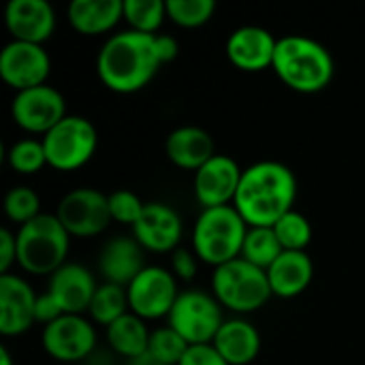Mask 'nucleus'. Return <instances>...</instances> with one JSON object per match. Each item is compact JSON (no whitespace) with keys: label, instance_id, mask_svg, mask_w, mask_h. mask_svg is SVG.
Segmentation results:
<instances>
[{"label":"nucleus","instance_id":"nucleus-1","mask_svg":"<svg viewBox=\"0 0 365 365\" xmlns=\"http://www.w3.org/2000/svg\"><path fill=\"white\" fill-rule=\"evenodd\" d=\"M297 199V180L291 167L278 160H259L244 169L233 207L248 227H274Z\"/></svg>","mask_w":365,"mask_h":365},{"label":"nucleus","instance_id":"nucleus-2","mask_svg":"<svg viewBox=\"0 0 365 365\" xmlns=\"http://www.w3.org/2000/svg\"><path fill=\"white\" fill-rule=\"evenodd\" d=\"M160 66L154 34H141L130 28L111 34L96 56L98 79L115 94L143 90L156 77Z\"/></svg>","mask_w":365,"mask_h":365},{"label":"nucleus","instance_id":"nucleus-3","mask_svg":"<svg viewBox=\"0 0 365 365\" xmlns=\"http://www.w3.org/2000/svg\"><path fill=\"white\" fill-rule=\"evenodd\" d=\"M272 68L287 88L299 94L323 92L336 73L329 49L323 43L302 34L278 38Z\"/></svg>","mask_w":365,"mask_h":365},{"label":"nucleus","instance_id":"nucleus-4","mask_svg":"<svg viewBox=\"0 0 365 365\" xmlns=\"http://www.w3.org/2000/svg\"><path fill=\"white\" fill-rule=\"evenodd\" d=\"M248 229L233 205L203 210L192 229V252L216 269L242 257Z\"/></svg>","mask_w":365,"mask_h":365},{"label":"nucleus","instance_id":"nucleus-5","mask_svg":"<svg viewBox=\"0 0 365 365\" xmlns=\"http://www.w3.org/2000/svg\"><path fill=\"white\" fill-rule=\"evenodd\" d=\"M17 265L34 276H51L66 263L71 235L53 214H41L28 225L19 227Z\"/></svg>","mask_w":365,"mask_h":365},{"label":"nucleus","instance_id":"nucleus-6","mask_svg":"<svg viewBox=\"0 0 365 365\" xmlns=\"http://www.w3.org/2000/svg\"><path fill=\"white\" fill-rule=\"evenodd\" d=\"M212 295L218 304L235 314H252L274 297L267 272L244 261L242 257L214 269Z\"/></svg>","mask_w":365,"mask_h":365},{"label":"nucleus","instance_id":"nucleus-7","mask_svg":"<svg viewBox=\"0 0 365 365\" xmlns=\"http://www.w3.org/2000/svg\"><path fill=\"white\" fill-rule=\"evenodd\" d=\"M43 148L51 169L77 171L92 160L98 148V133L88 118L68 113L43 137Z\"/></svg>","mask_w":365,"mask_h":365},{"label":"nucleus","instance_id":"nucleus-8","mask_svg":"<svg viewBox=\"0 0 365 365\" xmlns=\"http://www.w3.org/2000/svg\"><path fill=\"white\" fill-rule=\"evenodd\" d=\"M167 325L175 329L190 346L212 344L222 327V306L218 299L201 289L182 291L167 317Z\"/></svg>","mask_w":365,"mask_h":365},{"label":"nucleus","instance_id":"nucleus-9","mask_svg":"<svg viewBox=\"0 0 365 365\" xmlns=\"http://www.w3.org/2000/svg\"><path fill=\"white\" fill-rule=\"evenodd\" d=\"M56 216L71 237H96L111 225L109 195L86 186L75 188L60 199Z\"/></svg>","mask_w":365,"mask_h":365},{"label":"nucleus","instance_id":"nucleus-10","mask_svg":"<svg viewBox=\"0 0 365 365\" xmlns=\"http://www.w3.org/2000/svg\"><path fill=\"white\" fill-rule=\"evenodd\" d=\"M130 312L143 321H156L169 317L180 291L178 278L171 269L158 265H145V269L126 287Z\"/></svg>","mask_w":365,"mask_h":365},{"label":"nucleus","instance_id":"nucleus-11","mask_svg":"<svg viewBox=\"0 0 365 365\" xmlns=\"http://www.w3.org/2000/svg\"><path fill=\"white\" fill-rule=\"evenodd\" d=\"M66 101L60 90L45 83L24 92H15L11 101L13 122L32 135H47L56 124L66 118Z\"/></svg>","mask_w":365,"mask_h":365},{"label":"nucleus","instance_id":"nucleus-12","mask_svg":"<svg viewBox=\"0 0 365 365\" xmlns=\"http://www.w3.org/2000/svg\"><path fill=\"white\" fill-rule=\"evenodd\" d=\"M41 344L51 359L60 364H77L92 355L96 346V329L83 314H64L43 327Z\"/></svg>","mask_w":365,"mask_h":365},{"label":"nucleus","instance_id":"nucleus-13","mask_svg":"<svg viewBox=\"0 0 365 365\" xmlns=\"http://www.w3.org/2000/svg\"><path fill=\"white\" fill-rule=\"evenodd\" d=\"M51 60L43 45L11 41L0 51V77L15 92L47 83Z\"/></svg>","mask_w":365,"mask_h":365},{"label":"nucleus","instance_id":"nucleus-14","mask_svg":"<svg viewBox=\"0 0 365 365\" xmlns=\"http://www.w3.org/2000/svg\"><path fill=\"white\" fill-rule=\"evenodd\" d=\"M184 235V225L180 214L160 201H150L143 207V214L133 225V237L150 252H175Z\"/></svg>","mask_w":365,"mask_h":365},{"label":"nucleus","instance_id":"nucleus-15","mask_svg":"<svg viewBox=\"0 0 365 365\" xmlns=\"http://www.w3.org/2000/svg\"><path fill=\"white\" fill-rule=\"evenodd\" d=\"M244 169L235 158L216 154L195 173V197L203 210L233 205Z\"/></svg>","mask_w":365,"mask_h":365},{"label":"nucleus","instance_id":"nucleus-16","mask_svg":"<svg viewBox=\"0 0 365 365\" xmlns=\"http://www.w3.org/2000/svg\"><path fill=\"white\" fill-rule=\"evenodd\" d=\"M278 38L261 26L235 28L227 38L229 62L244 73H261L274 66Z\"/></svg>","mask_w":365,"mask_h":365},{"label":"nucleus","instance_id":"nucleus-17","mask_svg":"<svg viewBox=\"0 0 365 365\" xmlns=\"http://www.w3.org/2000/svg\"><path fill=\"white\" fill-rule=\"evenodd\" d=\"M4 26L13 41L43 45L53 36L56 11L47 0H11L4 9Z\"/></svg>","mask_w":365,"mask_h":365},{"label":"nucleus","instance_id":"nucleus-18","mask_svg":"<svg viewBox=\"0 0 365 365\" xmlns=\"http://www.w3.org/2000/svg\"><path fill=\"white\" fill-rule=\"evenodd\" d=\"M36 297L32 287L15 274L0 276V334L4 338L26 334L34 323Z\"/></svg>","mask_w":365,"mask_h":365},{"label":"nucleus","instance_id":"nucleus-19","mask_svg":"<svg viewBox=\"0 0 365 365\" xmlns=\"http://www.w3.org/2000/svg\"><path fill=\"white\" fill-rule=\"evenodd\" d=\"M98 284L90 269L79 263H64L58 272L49 276L47 291L60 304L64 314H83L88 312L92 297Z\"/></svg>","mask_w":365,"mask_h":365},{"label":"nucleus","instance_id":"nucleus-20","mask_svg":"<svg viewBox=\"0 0 365 365\" xmlns=\"http://www.w3.org/2000/svg\"><path fill=\"white\" fill-rule=\"evenodd\" d=\"M98 269L105 282L128 287L145 269L141 244L135 237H126V235L109 240L101 250Z\"/></svg>","mask_w":365,"mask_h":365},{"label":"nucleus","instance_id":"nucleus-21","mask_svg":"<svg viewBox=\"0 0 365 365\" xmlns=\"http://www.w3.org/2000/svg\"><path fill=\"white\" fill-rule=\"evenodd\" d=\"M165 154L178 169L197 173L207 160L216 156V148L212 135L205 128L180 126L167 135Z\"/></svg>","mask_w":365,"mask_h":365},{"label":"nucleus","instance_id":"nucleus-22","mask_svg":"<svg viewBox=\"0 0 365 365\" xmlns=\"http://www.w3.org/2000/svg\"><path fill=\"white\" fill-rule=\"evenodd\" d=\"M212 346L229 365H250L261 353V334L242 317L229 319L218 329Z\"/></svg>","mask_w":365,"mask_h":365},{"label":"nucleus","instance_id":"nucleus-23","mask_svg":"<svg viewBox=\"0 0 365 365\" xmlns=\"http://www.w3.org/2000/svg\"><path fill=\"white\" fill-rule=\"evenodd\" d=\"M314 278V263L308 252H291L284 250L276 263L267 269V280L272 293L280 299H293L308 291Z\"/></svg>","mask_w":365,"mask_h":365},{"label":"nucleus","instance_id":"nucleus-24","mask_svg":"<svg viewBox=\"0 0 365 365\" xmlns=\"http://www.w3.org/2000/svg\"><path fill=\"white\" fill-rule=\"evenodd\" d=\"M66 13L75 32L98 36L111 32L124 19V0H73Z\"/></svg>","mask_w":365,"mask_h":365},{"label":"nucleus","instance_id":"nucleus-25","mask_svg":"<svg viewBox=\"0 0 365 365\" xmlns=\"http://www.w3.org/2000/svg\"><path fill=\"white\" fill-rule=\"evenodd\" d=\"M105 334H107L109 346L118 355L126 357L128 361L130 359H137V357H141V355L148 353L150 336H152V331L148 329L145 321L139 319L133 312H128L122 319H118L115 323H111L105 329Z\"/></svg>","mask_w":365,"mask_h":365},{"label":"nucleus","instance_id":"nucleus-26","mask_svg":"<svg viewBox=\"0 0 365 365\" xmlns=\"http://www.w3.org/2000/svg\"><path fill=\"white\" fill-rule=\"evenodd\" d=\"M128 312H130V306H128L126 287L111 284V282L98 284V289L92 297V304L88 308V314L94 323H98L107 329L111 323H115L118 319H122Z\"/></svg>","mask_w":365,"mask_h":365},{"label":"nucleus","instance_id":"nucleus-27","mask_svg":"<svg viewBox=\"0 0 365 365\" xmlns=\"http://www.w3.org/2000/svg\"><path fill=\"white\" fill-rule=\"evenodd\" d=\"M284 252V248L280 246L274 227H250L244 240V248H242V259L261 267V269H269L276 259Z\"/></svg>","mask_w":365,"mask_h":365},{"label":"nucleus","instance_id":"nucleus-28","mask_svg":"<svg viewBox=\"0 0 365 365\" xmlns=\"http://www.w3.org/2000/svg\"><path fill=\"white\" fill-rule=\"evenodd\" d=\"M167 19V0H124V21L141 34H156Z\"/></svg>","mask_w":365,"mask_h":365},{"label":"nucleus","instance_id":"nucleus-29","mask_svg":"<svg viewBox=\"0 0 365 365\" xmlns=\"http://www.w3.org/2000/svg\"><path fill=\"white\" fill-rule=\"evenodd\" d=\"M274 233H276L280 246L291 252H306V248L312 242V225L297 210H291L289 214H284L274 225Z\"/></svg>","mask_w":365,"mask_h":365},{"label":"nucleus","instance_id":"nucleus-30","mask_svg":"<svg viewBox=\"0 0 365 365\" xmlns=\"http://www.w3.org/2000/svg\"><path fill=\"white\" fill-rule=\"evenodd\" d=\"M6 163L13 171L21 175H34L47 165V154L43 139H19L6 152Z\"/></svg>","mask_w":365,"mask_h":365},{"label":"nucleus","instance_id":"nucleus-31","mask_svg":"<svg viewBox=\"0 0 365 365\" xmlns=\"http://www.w3.org/2000/svg\"><path fill=\"white\" fill-rule=\"evenodd\" d=\"M216 11L214 0H167V17L180 28H201Z\"/></svg>","mask_w":365,"mask_h":365},{"label":"nucleus","instance_id":"nucleus-32","mask_svg":"<svg viewBox=\"0 0 365 365\" xmlns=\"http://www.w3.org/2000/svg\"><path fill=\"white\" fill-rule=\"evenodd\" d=\"M188 346L190 344L175 329L167 325V327H158L152 331L148 353L163 365H180Z\"/></svg>","mask_w":365,"mask_h":365},{"label":"nucleus","instance_id":"nucleus-33","mask_svg":"<svg viewBox=\"0 0 365 365\" xmlns=\"http://www.w3.org/2000/svg\"><path fill=\"white\" fill-rule=\"evenodd\" d=\"M4 214L11 222L24 227L41 216V199L30 186H15L4 197Z\"/></svg>","mask_w":365,"mask_h":365},{"label":"nucleus","instance_id":"nucleus-34","mask_svg":"<svg viewBox=\"0 0 365 365\" xmlns=\"http://www.w3.org/2000/svg\"><path fill=\"white\" fill-rule=\"evenodd\" d=\"M143 207H145V203L133 190H115V192L109 195L111 220H115L120 225H130L133 227L139 220V216L143 214Z\"/></svg>","mask_w":365,"mask_h":365},{"label":"nucleus","instance_id":"nucleus-35","mask_svg":"<svg viewBox=\"0 0 365 365\" xmlns=\"http://www.w3.org/2000/svg\"><path fill=\"white\" fill-rule=\"evenodd\" d=\"M180 365H229L220 353L212 344H195L188 346L186 355L182 357Z\"/></svg>","mask_w":365,"mask_h":365},{"label":"nucleus","instance_id":"nucleus-36","mask_svg":"<svg viewBox=\"0 0 365 365\" xmlns=\"http://www.w3.org/2000/svg\"><path fill=\"white\" fill-rule=\"evenodd\" d=\"M197 255L186 248H178L171 252V272L180 280H192L197 276Z\"/></svg>","mask_w":365,"mask_h":365},{"label":"nucleus","instance_id":"nucleus-37","mask_svg":"<svg viewBox=\"0 0 365 365\" xmlns=\"http://www.w3.org/2000/svg\"><path fill=\"white\" fill-rule=\"evenodd\" d=\"M60 317H64V312H62L60 304L53 299V295L49 291H45L43 295L36 297V306H34V319H36V323H43L47 327L53 321H58Z\"/></svg>","mask_w":365,"mask_h":365},{"label":"nucleus","instance_id":"nucleus-38","mask_svg":"<svg viewBox=\"0 0 365 365\" xmlns=\"http://www.w3.org/2000/svg\"><path fill=\"white\" fill-rule=\"evenodd\" d=\"M13 263H17V237L9 229H0V276L11 274Z\"/></svg>","mask_w":365,"mask_h":365},{"label":"nucleus","instance_id":"nucleus-39","mask_svg":"<svg viewBox=\"0 0 365 365\" xmlns=\"http://www.w3.org/2000/svg\"><path fill=\"white\" fill-rule=\"evenodd\" d=\"M154 45H156V56L160 64L173 62L180 53V45L171 34H154Z\"/></svg>","mask_w":365,"mask_h":365},{"label":"nucleus","instance_id":"nucleus-40","mask_svg":"<svg viewBox=\"0 0 365 365\" xmlns=\"http://www.w3.org/2000/svg\"><path fill=\"white\" fill-rule=\"evenodd\" d=\"M128 365H163L160 361H156L150 353H145V355H141V357H137V359H130Z\"/></svg>","mask_w":365,"mask_h":365},{"label":"nucleus","instance_id":"nucleus-41","mask_svg":"<svg viewBox=\"0 0 365 365\" xmlns=\"http://www.w3.org/2000/svg\"><path fill=\"white\" fill-rule=\"evenodd\" d=\"M0 365H13L11 353H9L6 346H0Z\"/></svg>","mask_w":365,"mask_h":365}]
</instances>
